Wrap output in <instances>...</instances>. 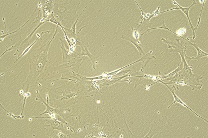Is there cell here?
Masks as SVG:
<instances>
[{
    "label": "cell",
    "instance_id": "1",
    "mask_svg": "<svg viewBox=\"0 0 208 138\" xmlns=\"http://www.w3.org/2000/svg\"><path fill=\"white\" fill-rule=\"evenodd\" d=\"M172 2L174 5H177L178 7H175V8H173L171 9H169V10H165V11H163V12H159V14H160L161 13H164L167 12H169V11H171V10H175V9H180V10H182V12L185 14L186 16H187V18L188 19V20H189V24H190V27L191 28L192 30V32H193V37H192V39L193 40H195V38H196V29H195V27H194L193 26V25L191 24V22L190 21V18H189V10H190V8H191L192 7L194 6V5H196L197 4V3H196V1L194 0L193 1V3L191 4V6H190L189 7H183L180 6L179 4L177 2H175L174 1H172Z\"/></svg>",
    "mask_w": 208,
    "mask_h": 138
},
{
    "label": "cell",
    "instance_id": "2",
    "mask_svg": "<svg viewBox=\"0 0 208 138\" xmlns=\"http://www.w3.org/2000/svg\"><path fill=\"white\" fill-rule=\"evenodd\" d=\"M158 82H160V83H161L164 84V85H165L166 87H167L168 88H169V89L171 91V92L172 93V95H173V96H174V101L172 104H171L170 106H169L167 108V109H169V108L171 107L173 104H175V103H176V102H177V103H178V104H182V106H183L184 107H185L187 108H188V109L190 110V111H191V112H192L194 114H195L196 116H198V118H201V119H202L203 120H204V121H205L206 122H208V120H206V119H205L204 118H202V116H200L199 115H198V114H197L196 113V112H194V110H192L191 109V108H190L183 101H182L180 98H178V96H177V95L175 94V93H174V90L172 89H171V88L169 87V85H167V84H166L163 81H158L157 82V83H158Z\"/></svg>",
    "mask_w": 208,
    "mask_h": 138
},
{
    "label": "cell",
    "instance_id": "3",
    "mask_svg": "<svg viewBox=\"0 0 208 138\" xmlns=\"http://www.w3.org/2000/svg\"><path fill=\"white\" fill-rule=\"evenodd\" d=\"M153 52V51L151 50L149 53H147L146 55H144L143 56V57H141L140 59H139V60H138L137 61H135V62H133V63H132L131 64H129V65H126L125 67H122V68H121V69H118L117 70H115V71H112V72H109V73H107V72H104V74L106 76H113L116 75L117 73H118L121 70H122L123 69H125L126 67H128L130 65H133V64H134L135 63H138V62H140V61H143V63L146 60H147V61H149L151 59H155V56H151V53Z\"/></svg>",
    "mask_w": 208,
    "mask_h": 138
},
{
    "label": "cell",
    "instance_id": "4",
    "mask_svg": "<svg viewBox=\"0 0 208 138\" xmlns=\"http://www.w3.org/2000/svg\"><path fill=\"white\" fill-rule=\"evenodd\" d=\"M189 37H188V39H186V43H188L190 45L193 46L196 49L197 52V56L196 57H189L187 56V55H186V51L184 52V57H185L187 59H189V61H190L192 59H197L198 62H200V59L204 57H208V54L206 52H205L204 51L202 50L201 49H200V47L198 46V45L196 44V43H192L190 42L189 41Z\"/></svg>",
    "mask_w": 208,
    "mask_h": 138
},
{
    "label": "cell",
    "instance_id": "5",
    "mask_svg": "<svg viewBox=\"0 0 208 138\" xmlns=\"http://www.w3.org/2000/svg\"><path fill=\"white\" fill-rule=\"evenodd\" d=\"M53 1H47L43 6V19L41 21H44L48 16L52 13V7H53Z\"/></svg>",
    "mask_w": 208,
    "mask_h": 138
},
{
    "label": "cell",
    "instance_id": "6",
    "mask_svg": "<svg viewBox=\"0 0 208 138\" xmlns=\"http://www.w3.org/2000/svg\"><path fill=\"white\" fill-rule=\"evenodd\" d=\"M37 93H38V98H39V100H40L41 101H42L43 104H45V106H46L47 107V109L45 110V112H44L43 113L40 114V115H43L44 114H49V116L52 118V119H53V118H55V114H58V112H59V110L57 109H54V108H51V107H49L48 104H46L44 100H43V98H41V96L40 95V94L38 93V92L37 91Z\"/></svg>",
    "mask_w": 208,
    "mask_h": 138
},
{
    "label": "cell",
    "instance_id": "7",
    "mask_svg": "<svg viewBox=\"0 0 208 138\" xmlns=\"http://www.w3.org/2000/svg\"><path fill=\"white\" fill-rule=\"evenodd\" d=\"M88 47L85 46L82 47V51L81 53L80 54H78V56H88V57H89V58L91 59L92 62V64H93V69L94 70H96V67H95V65H96V64L97 63V62L96 61V59H95V57L93 55H92L91 53H90V52L89 51L88 49Z\"/></svg>",
    "mask_w": 208,
    "mask_h": 138
},
{
    "label": "cell",
    "instance_id": "8",
    "mask_svg": "<svg viewBox=\"0 0 208 138\" xmlns=\"http://www.w3.org/2000/svg\"><path fill=\"white\" fill-rule=\"evenodd\" d=\"M131 75H130L129 73H128V74H127L126 75L122 76H121V77L112 78V80H111L110 81L108 82L107 83L103 84L101 85V87H103V86H104V85H111V84H112L116 83H117V82H128V83L130 84L132 82V80L122 81V79L123 78H125V77H131Z\"/></svg>",
    "mask_w": 208,
    "mask_h": 138
},
{
    "label": "cell",
    "instance_id": "9",
    "mask_svg": "<svg viewBox=\"0 0 208 138\" xmlns=\"http://www.w3.org/2000/svg\"><path fill=\"white\" fill-rule=\"evenodd\" d=\"M52 124L51 125H49V126H52L53 130H62L64 133H65V131L64 130V128L63 124L61 123V122L59 121V120H57L55 118H53L52 119Z\"/></svg>",
    "mask_w": 208,
    "mask_h": 138
},
{
    "label": "cell",
    "instance_id": "10",
    "mask_svg": "<svg viewBox=\"0 0 208 138\" xmlns=\"http://www.w3.org/2000/svg\"><path fill=\"white\" fill-rule=\"evenodd\" d=\"M122 38L125 39V40H127L129 41L130 42L133 44V45H135V46L136 47L137 50L139 51L140 56H141V55H143V56L145 55V52H144L143 50V46L140 44H139V43H137L136 41L132 40L130 38H128V37H122Z\"/></svg>",
    "mask_w": 208,
    "mask_h": 138
},
{
    "label": "cell",
    "instance_id": "11",
    "mask_svg": "<svg viewBox=\"0 0 208 138\" xmlns=\"http://www.w3.org/2000/svg\"><path fill=\"white\" fill-rule=\"evenodd\" d=\"M50 32H51L50 31H46V32H42L41 33V34H40V35H39V34H37V35H38V38H37V39H36V40H35L34 41V42H33V43H32V44L31 45H30V46H29L28 47H27V48H26V49L25 50V51H23V54L21 55V56L20 57H18V58L17 59V61H15V62H17V61H18V59H20L21 57H23L24 55H26V53H27V52H28L29 51V50L31 49V47L33 46V45L35 43L37 42V41L38 40V39H39L40 38L41 36H42V35H43V34H45V33H46Z\"/></svg>",
    "mask_w": 208,
    "mask_h": 138
},
{
    "label": "cell",
    "instance_id": "12",
    "mask_svg": "<svg viewBox=\"0 0 208 138\" xmlns=\"http://www.w3.org/2000/svg\"><path fill=\"white\" fill-rule=\"evenodd\" d=\"M49 16H50V18L48 19H46L45 21H49V22H51V23H53L55 24H56L58 26L60 27V28L61 29H65V27H64L62 25H61V24L60 23V22H59L57 20V19L55 18V16L53 15V13L51 14Z\"/></svg>",
    "mask_w": 208,
    "mask_h": 138
},
{
    "label": "cell",
    "instance_id": "13",
    "mask_svg": "<svg viewBox=\"0 0 208 138\" xmlns=\"http://www.w3.org/2000/svg\"><path fill=\"white\" fill-rule=\"evenodd\" d=\"M37 8H38V7H37V8H35V9L34 12H33V14H32V16H31V18L29 19V20H28V21H27L26 23H25V24H23V25L20 28H19V29H18L17 30H16V31H14V32H13L10 33H7V34L3 35H1V39H0V41H1V42H2V43H3V44H4V43H3V38H5V37H6V36H7L8 35L12 34H13V33H15L17 32V31H18V30H19L20 29H21L22 27H23L24 26L25 24H26L27 23L29 22V20L30 19H31V18H32V16H33V14H34V13L35 12V11L37 10ZM4 45H5V44H4ZM6 46L7 49H8V47L6 45Z\"/></svg>",
    "mask_w": 208,
    "mask_h": 138
},
{
    "label": "cell",
    "instance_id": "14",
    "mask_svg": "<svg viewBox=\"0 0 208 138\" xmlns=\"http://www.w3.org/2000/svg\"><path fill=\"white\" fill-rule=\"evenodd\" d=\"M41 23H40L38 26H37V27H36V28L33 30L32 32H31V34H30L29 35V36L28 37H27V38H26V39H25V40L23 41V43H22V44H21V46H22V45H23L24 44H25L26 42L28 40H29H29H30V39H31V37H32V35H33V34H34V33L36 31V30H37V29H38L39 28V27L40 26H41L42 24H44V21H41Z\"/></svg>",
    "mask_w": 208,
    "mask_h": 138
},
{
    "label": "cell",
    "instance_id": "15",
    "mask_svg": "<svg viewBox=\"0 0 208 138\" xmlns=\"http://www.w3.org/2000/svg\"><path fill=\"white\" fill-rule=\"evenodd\" d=\"M132 30L133 31V36H134V37L136 39L137 43L140 44V41L139 40V37H140V34H139V32L138 31V29H137L133 28V27H132Z\"/></svg>",
    "mask_w": 208,
    "mask_h": 138
},
{
    "label": "cell",
    "instance_id": "16",
    "mask_svg": "<svg viewBox=\"0 0 208 138\" xmlns=\"http://www.w3.org/2000/svg\"><path fill=\"white\" fill-rule=\"evenodd\" d=\"M186 33V29L185 28H182V29H178L177 31V32L175 33L177 34V35H178V37H180L182 38L183 39H185L186 40L185 38H184L182 37V35H183L185 34Z\"/></svg>",
    "mask_w": 208,
    "mask_h": 138
},
{
    "label": "cell",
    "instance_id": "17",
    "mask_svg": "<svg viewBox=\"0 0 208 138\" xmlns=\"http://www.w3.org/2000/svg\"><path fill=\"white\" fill-rule=\"evenodd\" d=\"M58 134L60 135H59V136L60 137H60H64V138H65L66 137V135H63V134H62V133H58Z\"/></svg>",
    "mask_w": 208,
    "mask_h": 138
}]
</instances>
